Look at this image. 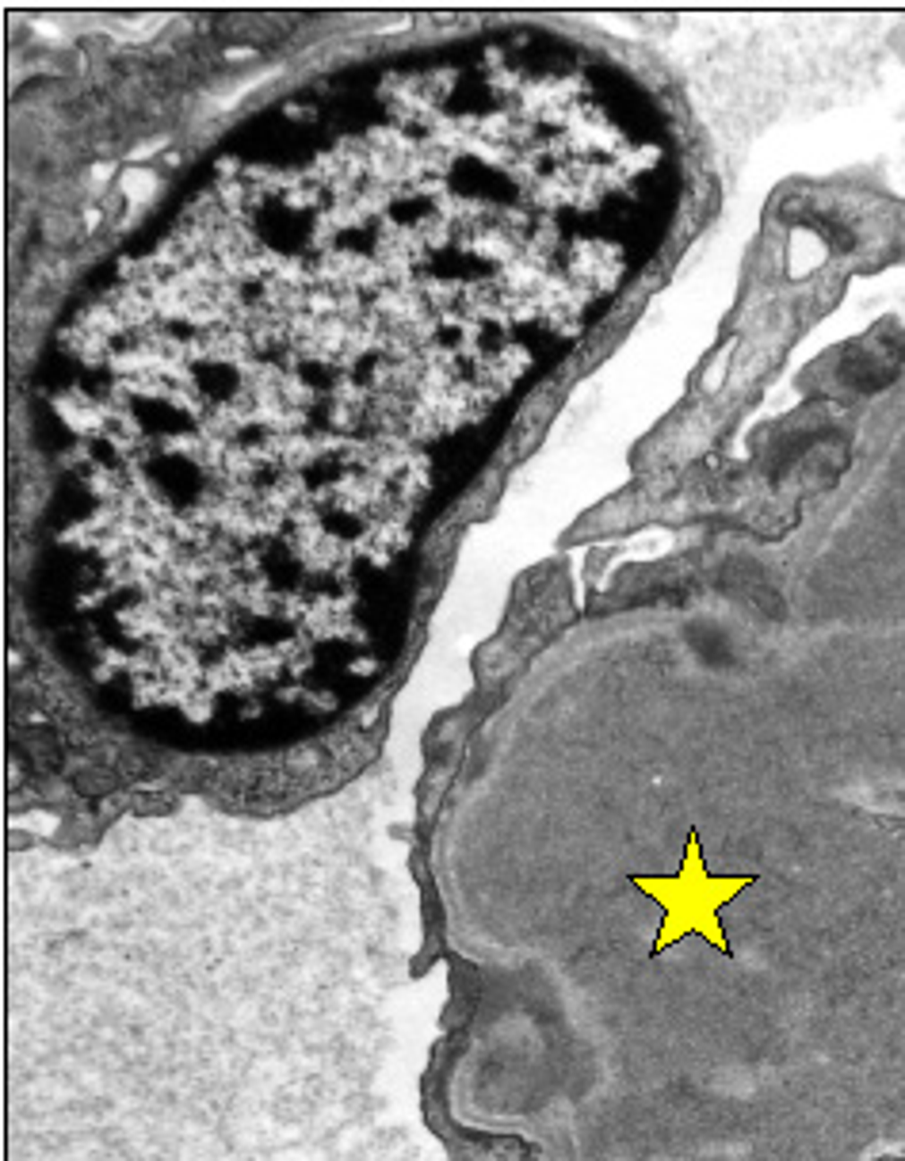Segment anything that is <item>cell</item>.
<instances>
[{
    "mask_svg": "<svg viewBox=\"0 0 905 1161\" xmlns=\"http://www.w3.org/2000/svg\"><path fill=\"white\" fill-rule=\"evenodd\" d=\"M62 333L57 562L126 687L344 677L482 428L566 352V57L394 69L226 153Z\"/></svg>",
    "mask_w": 905,
    "mask_h": 1161,
    "instance_id": "obj_1",
    "label": "cell"
},
{
    "mask_svg": "<svg viewBox=\"0 0 905 1161\" xmlns=\"http://www.w3.org/2000/svg\"><path fill=\"white\" fill-rule=\"evenodd\" d=\"M635 886L665 906V928L653 940V955L677 943L684 933H703L711 943H718V952H730L726 933L718 925V906L734 898L741 886H749V879H707L696 837L687 841L680 879H635Z\"/></svg>",
    "mask_w": 905,
    "mask_h": 1161,
    "instance_id": "obj_2",
    "label": "cell"
}]
</instances>
